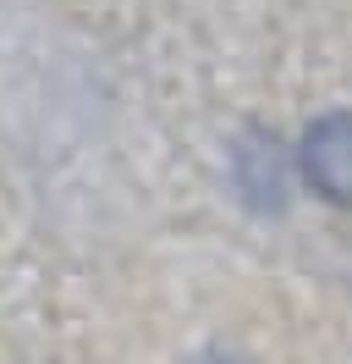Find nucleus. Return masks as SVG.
<instances>
[{
  "mask_svg": "<svg viewBox=\"0 0 352 364\" xmlns=\"http://www.w3.org/2000/svg\"><path fill=\"white\" fill-rule=\"evenodd\" d=\"M303 182L336 210H352V111H325L303 127L297 144Z\"/></svg>",
  "mask_w": 352,
  "mask_h": 364,
  "instance_id": "obj_1",
  "label": "nucleus"
},
{
  "mask_svg": "<svg viewBox=\"0 0 352 364\" xmlns=\"http://www.w3.org/2000/svg\"><path fill=\"white\" fill-rule=\"evenodd\" d=\"M231 166H237V188H242V199H248V205L281 210V199H286V160H281L275 133H248L237 144Z\"/></svg>",
  "mask_w": 352,
  "mask_h": 364,
  "instance_id": "obj_2",
  "label": "nucleus"
}]
</instances>
